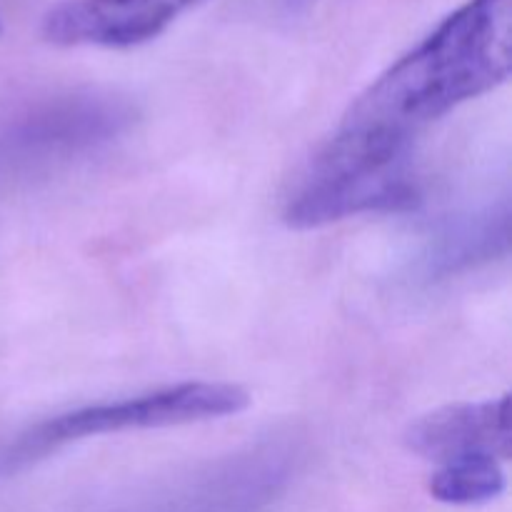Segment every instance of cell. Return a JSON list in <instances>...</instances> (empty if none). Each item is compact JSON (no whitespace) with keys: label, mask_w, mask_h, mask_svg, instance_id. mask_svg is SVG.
I'll list each match as a JSON object with an SVG mask.
<instances>
[{"label":"cell","mask_w":512,"mask_h":512,"mask_svg":"<svg viewBox=\"0 0 512 512\" xmlns=\"http://www.w3.org/2000/svg\"><path fill=\"white\" fill-rule=\"evenodd\" d=\"M512 70V0H468L355 98L335 135L410 155L415 135L490 93Z\"/></svg>","instance_id":"cell-1"},{"label":"cell","mask_w":512,"mask_h":512,"mask_svg":"<svg viewBox=\"0 0 512 512\" xmlns=\"http://www.w3.org/2000/svg\"><path fill=\"white\" fill-rule=\"evenodd\" d=\"M418 200L413 160L375 158L328 138L285 200L283 220L293 230H315L355 215L400 213Z\"/></svg>","instance_id":"cell-2"},{"label":"cell","mask_w":512,"mask_h":512,"mask_svg":"<svg viewBox=\"0 0 512 512\" xmlns=\"http://www.w3.org/2000/svg\"><path fill=\"white\" fill-rule=\"evenodd\" d=\"M250 405V393L233 383H180L160 388L155 393L138 398L118 400V403L90 405L58 415L35 425L20 435L10 450V463H33L50 450L63 448L98 435L128 433V430H158L178 428V425L205 423V420L228 418L243 413Z\"/></svg>","instance_id":"cell-3"},{"label":"cell","mask_w":512,"mask_h":512,"mask_svg":"<svg viewBox=\"0 0 512 512\" xmlns=\"http://www.w3.org/2000/svg\"><path fill=\"white\" fill-rule=\"evenodd\" d=\"M203 0H65L43 18V38L60 48H135L158 38Z\"/></svg>","instance_id":"cell-4"},{"label":"cell","mask_w":512,"mask_h":512,"mask_svg":"<svg viewBox=\"0 0 512 512\" xmlns=\"http://www.w3.org/2000/svg\"><path fill=\"white\" fill-rule=\"evenodd\" d=\"M405 445L438 465L478 455L508 463L512 455L510 395L433 410L405 430Z\"/></svg>","instance_id":"cell-5"},{"label":"cell","mask_w":512,"mask_h":512,"mask_svg":"<svg viewBox=\"0 0 512 512\" xmlns=\"http://www.w3.org/2000/svg\"><path fill=\"white\" fill-rule=\"evenodd\" d=\"M430 495L438 503L470 508V505L493 503L505 493L503 463L495 458H460L438 465L428 483Z\"/></svg>","instance_id":"cell-6"}]
</instances>
